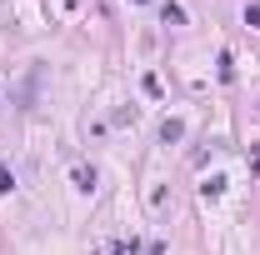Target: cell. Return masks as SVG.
<instances>
[{"instance_id":"3957f363","label":"cell","mask_w":260,"mask_h":255,"mask_svg":"<svg viewBox=\"0 0 260 255\" xmlns=\"http://www.w3.org/2000/svg\"><path fill=\"white\" fill-rule=\"evenodd\" d=\"M10 185H15V175H10V170L0 165V190H10Z\"/></svg>"},{"instance_id":"7a4b0ae2","label":"cell","mask_w":260,"mask_h":255,"mask_svg":"<svg viewBox=\"0 0 260 255\" xmlns=\"http://www.w3.org/2000/svg\"><path fill=\"white\" fill-rule=\"evenodd\" d=\"M160 135H165V140H180V135H185V125H180V120H165Z\"/></svg>"},{"instance_id":"6da1fadb","label":"cell","mask_w":260,"mask_h":255,"mask_svg":"<svg viewBox=\"0 0 260 255\" xmlns=\"http://www.w3.org/2000/svg\"><path fill=\"white\" fill-rule=\"evenodd\" d=\"M160 20H165V25H185V5L165 0V5H160Z\"/></svg>"}]
</instances>
